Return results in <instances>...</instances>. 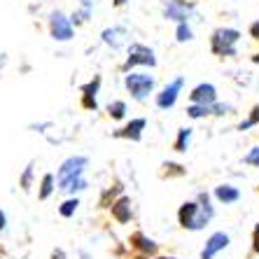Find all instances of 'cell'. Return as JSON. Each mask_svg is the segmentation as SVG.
Wrapping results in <instances>:
<instances>
[{"instance_id": "obj_17", "label": "cell", "mask_w": 259, "mask_h": 259, "mask_svg": "<svg viewBox=\"0 0 259 259\" xmlns=\"http://www.w3.org/2000/svg\"><path fill=\"white\" fill-rule=\"evenodd\" d=\"M124 35H126V30H124V28H108V30H103V40H105L108 45H112V47H121Z\"/></svg>"}, {"instance_id": "obj_30", "label": "cell", "mask_w": 259, "mask_h": 259, "mask_svg": "<svg viewBox=\"0 0 259 259\" xmlns=\"http://www.w3.org/2000/svg\"><path fill=\"white\" fill-rule=\"evenodd\" d=\"M52 259H66V254H63V250H56V252L52 254Z\"/></svg>"}, {"instance_id": "obj_29", "label": "cell", "mask_w": 259, "mask_h": 259, "mask_svg": "<svg viewBox=\"0 0 259 259\" xmlns=\"http://www.w3.org/2000/svg\"><path fill=\"white\" fill-rule=\"evenodd\" d=\"M250 37H252V40H259V19L250 26Z\"/></svg>"}, {"instance_id": "obj_27", "label": "cell", "mask_w": 259, "mask_h": 259, "mask_svg": "<svg viewBox=\"0 0 259 259\" xmlns=\"http://www.w3.org/2000/svg\"><path fill=\"white\" fill-rule=\"evenodd\" d=\"M30 175H33V166H28V168H26V173H24V178H21V187H24V189L30 187Z\"/></svg>"}, {"instance_id": "obj_22", "label": "cell", "mask_w": 259, "mask_h": 259, "mask_svg": "<svg viewBox=\"0 0 259 259\" xmlns=\"http://www.w3.org/2000/svg\"><path fill=\"white\" fill-rule=\"evenodd\" d=\"M40 187H42V189H40V199H49V194L54 192V175H52V173L45 175Z\"/></svg>"}, {"instance_id": "obj_23", "label": "cell", "mask_w": 259, "mask_h": 259, "mask_svg": "<svg viewBox=\"0 0 259 259\" xmlns=\"http://www.w3.org/2000/svg\"><path fill=\"white\" fill-rule=\"evenodd\" d=\"M77 205H79L77 199H68L66 203L59 208V212H61L63 217H72V215H75V210H77Z\"/></svg>"}, {"instance_id": "obj_14", "label": "cell", "mask_w": 259, "mask_h": 259, "mask_svg": "<svg viewBox=\"0 0 259 259\" xmlns=\"http://www.w3.org/2000/svg\"><path fill=\"white\" fill-rule=\"evenodd\" d=\"M112 215H115V220L119 224L131 222V201L126 196H121L117 203H112Z\"/></svg>"}, {"instance_id": "obj_6", "label": "cell", "mask_w": 259, "mask_h": 259, "mask_svg": "<svg viewBox=\"0 0 259 259\" xmlns=\"http://www.w3.org/2000/svg\"><path fill=\"white\" fill-rule=\"evenodd\" d=\"M182 87H185V77H175V79H170L168 84L163 87L161 91L157 94V108L159 110H170L178 103V98H180V91H182Z\"/></svg>"}, {"instance_id": "obj_13", "label": "cell", "mask_w": 259, "mask_h": 259, "mask_svg": "<svg viewBox=\"0 0 259 259\" xmlns=\"http://www.w3.org/2000/svg\"><path fill=\"white\" fill-rule=\"evenodd\" d=\"M131 245L138 247L140 252L147 254V257H150V254H157V252H159V245L152 241V238H147L145 234H133V236H131Z\"/></svg>"}, {"instance_id": "obj_5", "label": "cell", "mask_w": 259, "mask_h": 259, "mask_svg": "<svg viewBox=\"0 0 259 259\" xmlns=\"http://www.w3.org/2000/svg\"><path fill=\"white\" fill-rule=\"evenodd\" d=\"M133 66H157V56H154V49L145 47V45H131L128 49V59L124 63V70H131Z\"/></svg>"}, {"instance_id": "obj_2", "label": "cell", "mask_w": 259, "mask_h": 259, "mask_svg": "<svg viewBox=\"0 0 259 259\" xmlns=\"http://www.w3.org/2000/svg\"><path fill=\"white\" fill-rule=\"evenodd\" d=\"M238 40H241V30L227 28V26H224V28H217L210 35L212 54L215 56H236L238 54V49H236Z\"/></svg>"}, {"instance_id": "obj_20", "label": "cell", "mask_w": 259, "mask_h": 259, "mask_svg": "<svg viewBox=\"0 0 259 259\" xmlns=\"http://www.w3.org/2000/svg\"><path fill=\"white\" fill-rule=\"evenodd\" d=\"M210 115V105H201V103H192L187 108V117L192 119H203V117Z\"/></svg>"}, {"instance_id": "obj_3", "label": "cell", "mask_w": 259, "mask_h": 259, "mask_svg": "<svg viewBox=\"0 0 259 259\" xmlns=\"http://www.w3.org/2000/svg\"><path fill=\"white\" fill-rule=\"evenodd\" d=\"M124 84H126L128 94L136 101H145L154 91V87H157V77L150 75V72H128L124 77Z\"/></svg>"}, {"instance_id": "obj_31", "label": "cell", "mask_w": 259, "mask_h": 259, "mask_svg": "<svg viewBox=\"0 0 259 259\" xmlns=\"http://www.w3.org/2000/svg\"><path fill=\"white\" fill-rule=\"evenodd\" d=\"M0 229H5V212L0 210Z\"/></svg>"}, {"instance_id": "obj_33", "label": "cell", "mask_w": 259, "mask_h": 259, "mask_svg": "<svg viewBox=\"0 0 259 259\" xmlns=\"http://www.w3.org/2000/svg\"><path fill=\"white\" fill-rule=\"evenodd\" d=\"M115 3H117V5H124V3H126V0H115Z\"/></svg>"}, {"instance_id": "obj_1", "label": "cell", "mask_w": 259, "mask_h": 259, "mask_svg": "<svg viewBox=\"0 0 259 259\" xmlns=\"http://www.w3.org/2000/svg\"><path fill=\"white\" fill-rule=\"evenodd\" d=\"M215 217V205L210 203V194L199 192L196 201H185L178 210V222L187 231H201L205 229L210 220Z\"/></svg>"}, {"instance_id": "obj_32", "label": "cell", "mask_w": 259, "mask_h": 259, "mask_svg": "<svg viewBox=\"0 0 259 259\" xmlns=\"http://www.w3.org/2000/svg\"><path fill=\"white\" fill-rule=\"evenodd\" d=\"M252 63H259V52H257V54L252 56Z\"/></svg>"}, {"instance_id": "obj_8", "label": "cell", "mask_w": 259, "mask_h": 259, "mask_svg": "<svg viewBox=\"0 0 259 259\" xmlns=\"http://www.w3.org/2000/svg\"><path fill=\"white\" fill-rule=\"evenodd\" d=\"M87 166H89V159L87 157H70L61 163L59 168V182L68 180V178H77V175H84Z\"/></svg>"}, {"instance_id": "obj_4", "label": "cell", "mask_w": 259, "mask_h": 259, "mask_svg": "<svg viewBox=\"0 0 259 259\" xmlns=\"http://www.w3.org/2000/svg\"><path fill=\"white\" fill-rule=\"evenodd\" d=\"M194 3L189 0H166L163 3V19L166 21H175V24H180V21H187L194 12Z\"/></svg>"}, {"instance_id": "obj_11", "label": "cell", "mask_w": 259, "mask_h": 259, "mask_svg": "<svg viewBox=\"0 0 259 259\" xmlns=\"http://www.w3.org/2000/svg\"><path fill=\"white\" fill-rule=\"evenodd\" d=\"M215 199L222 205L238 203L241 201V189L234 187V185H220V187H215Z\"/></svg>"}, {"instance_id": "obj_15", "label": "cell", "mask_w": 259, "mask_h": 259, "mask_svg": "<svg viewBox=\"0 0 259 259\" xmlns=\"http://www.w3.org/2000/svg\"><path fill=\"white\" fill-rule=\"evenodd\" d=\"M59 189H61V192H66V194L82 192V189H87L84 175H77V178H68V180H61V182H59Z\"/></svg>"}, {"instance_id": "obj_7", "label": "cell", "mask_w": 259, "mask_h": 259, "mask_svg": "<svg viewBox=\"0 0 259 259\" xmlns=\"http://www.w3.org/2000/svg\"><path fill=\"white\" fill-rule=\"evenodd\" d=\"M229 234H224V231H215V234L208 236V241H205L203 250H201V259H215L217 254L227 250L229 247Z\"/></svg>"}, {"instance_id": "obj_35", "label": "cell", "mask_w": 259, "mask_h": 259, "mask_svg": "<svg viewBox=\"0 0 259 259\" xmlns=\"http://www.w3.org/2000/svg\"><path fill=\"white\" fill-rule=\"evenodd\" d=\"M159 259H175V257H159Z\"/></svg>"}, {"instance_id": "obj_21", "label": "cell", "mask_w": 259, "mask_h": 259, "mask_svg": "<svg viewBox=\"0 0 259 259\" xmlns=\"http://www.w3.org/2000/svg\"><path fill=\"white\" fill-rule=\"evenodd\" d=\"M108 112L112 119H124V115H126V103L124 101H115L108 105Z\"/></svg>"}, {"instance_id": "obj_16", "label": "cell", "mask_w": 259, "mask_h": 259, "mask_svg": "<svg viewBox=\"0 0 259 259\" xmlns=\"http://www.w3.org/2000/svg\"><path fill=\"white\" fill-rule=\"evenodd\" d=\"M98 84H101V79H94L91 84L84 87V98H82V103H84L87 110H96V94H98Z\"/></svg>"}, {"instance_id": "obj_18", "label": "cell", "mask_w": 259, "mask_h": 259, "mask_svg": "<svg viewBox=\"0 0 259 259\" xmlns=\"http://www.w3.org/2000/svg\"><path fill=\"white\" fill-rule=\"evenodd\" d=\"M192 128H180L178 131V138H175V143H173V147H175V152H187V147H189V143H192Z\"/></svg>"}, {"instance_id": "obj_12", "label": "cell", "mask_w": 259, "mask_h": 259, "mask_svg": "<svg viewBox=\"0 0 259 259\" xmlns=\"http://www.w3.org/2000/svg\"><path fill=\"white\" fill-rule=\"evenodd\" d=\"M52 35H54L56 40H70L72 37V28L63 14H54V17H52Z\"/></svg>"}, {"instance_id": "obj_24", "label": "cell", "mask_w": 259, "mask_h": 259, "mask_svg": "<svg viewBox=\"0 0 259 259\" xmlns=\"http://www.w3.org/2000/svg\"><path fill=\"white\" fill-rule=\"evenodd\" d=\"M243 163H247V166H257L259 168V145H254L252 150L243 157Z\"/></svg>"}, {"instance_id": "obj_10", "label": "cell", "mask_w": 259, "mask_h": 259, "mask_svg": "<svg viewBox=\"0 0 259 259\" xmlns=\"http://www.w3.org/2000/svg\"><path fill=\"white\" fill-rule=\"evenodd\" d=\"M145 126H147V119L138 117V119H131V121H128V124L121 128V131H117V136H119V138H126V140H133V143H138V140L143 138Z\"/></svg>"}, {"instance_id": "obj_28", "label": "cell", "mask_w": 259, "mask_h": 259, "mask_svg": "<svg viewBox=\"0 0 259 259\" xmlns=\"http://www.w3.org/2000/svg\"><path fill=\"white\" fill-rule=\"evenodd\" d=\"M252 250L259 254V224L254 227V231H252Z\"/></svg>"}, {"instance_id": "obj_26", "label": "cell", "mask_w": 259, "mask_h": 259, "mask_svg": "<svg viewBox=\"0 0 259 259\" xmlns=\"http://www.w3.org/2000/svg\"><path fill=\"white\" fill-rule=\"evenodd\" d=\"M247 121H250L252 126H259V103L254 105L252 110H250V117H247Z\"/></svg>"}, {"instance_id": "obj_9", "label": "cell", "mask_w": 259, "mask_h": 259, "mask_svg": "<svg viewBox=\"0 0 259 259\" xmlns=\"http://www.w3.org/2000/svg\"><path fill=\"white\" fill-rule=\"evenodd\" d=\"M189 101L201 103V105H212V103H217L215 84H210V82H201V84H196L192 89V94H189Z\"/></svg>"}, {"instance_id": "obj_25", "label": "cell", "mask_w": 259, "mask_h": 259, "mask_svg": "<svg viewBox=\"0 0 259 259\" xmlns=\"http://www.w3.org/2000/svg\"><path fill=\"white\" fill-rule=\"evenodd\" d=\"M229 110H231V105H227V103H212V105H210V115L222 117V115H227Z\"/></svg>"}, {"instance_id": "obj_34", "label": "cell", "mask_w": 259, "mask_h": 259, "mask_svg": "<svg viewBox=\"0 0 259 259\" xmlns=\"http://www.w3.org/2000/svg\"><path fill=\"white\" fill-rule=\"evenodd\" d=\"M138 259H147V254H140V257Z\"/></svg>"}, {"instance_id": "obj_19", "label": "cell", "mask_w": 259, "mask_h": 259, "mask_svg": "<svg viewBox=\"0 0 259 259\" xmlns=\"http://www.w3.org/2000/svg\"><path fill=\"white\" fill-rule=\"evenodd\" d=\"M175 40H178V42H192L194 40V30L187 21H180V24H178V28H175Z\"/></svg>"}]
</instances>
